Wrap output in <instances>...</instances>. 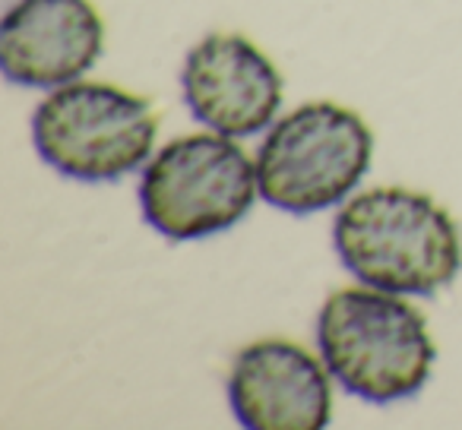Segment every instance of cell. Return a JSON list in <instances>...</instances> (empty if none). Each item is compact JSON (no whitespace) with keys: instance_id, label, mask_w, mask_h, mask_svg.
I'll return each instance as SVG.
<instances>
[{"instance_id":"obj_4","label":"cell","mask_w":462,"mask_h":430,"mask_svg":"<svg viewBox=\"0 0 462 430\" xmlns=\"http://www.w3.org/2000/svg\"><path fill=\"white\" fill-rule=\"evenodd\" d=\"M374 133L358 111L308 102L276 117L257 152L260 197L291 215L333 209L365 180Z\"/></svg>"},{"instance_id":"obj_2","label":"cell","mask_w":462,"mask_h":430,"mask_svg":"<svg viewBox=\"0 0 462 430\" xmlns=\"http://www.w3.org/2000/svg\"><path fill=\"white\" fill-rule=\"evenodd\" d=\"M317 345L336 383L374 405L418 396L437 361L421 310L374 285L339 288L323 301Z\"/></svg>"},{"instance_id":"obj_5","label":"cell","mask_w":462,"mask_h":430,"mask_svg":"<svg viewBox=\"0 0 462 430\" xmlns=\"http://www.w3.org/2000/svg\"><path fill=\"white\" fill-rule=\"evenodd\" d=\"M159 117L152 102L111 83L73 79L51 89L32 114V142L58 174L111 184L152 159Z\"/></svg>"},{"instance_id":"obj_3","label":"cell","mask_w":462,"mask_h":430,"mask_svg":"<svg viewBox=\"0 0 462 430\" xmlns=\"http://www.w3.org/2000/svg\"><path fill=\"white\" fill-rule=\"evenodd\" d=\"M260 197L257 161L235 136L187 133L143 165L140 209L168 241H203L238 225Z\"/></svg>"},{"instance_id":"obj_8","label":"cell","mask_w":462,"mask_h":430,"mask_svg":"<svg viewBox=\"0 0 462 430\" xmlns=\"http://www.w3.org/2000/svg\"><path fill=\"white\" fill-rule=\"evenodd\" d=\"M105 51L92 0H14L0 23V70L26 89L83 79Z\"/></svg>"},{"instance_id":"obj_1","label":"cell","mask_w":462,"mask_h":430,"mask_svg":"<svg viewBox=\"0 0 462 430\" xmlns=\"http://www.w3.org/2000/svg\"><path fill=\"white\" fill-rule=\"evenodd\" d=\"M333 247L361 285L437 295L462 270V234L447 209L409 187H374L342 203Z\"/></svg>"},{"instance_id":"obj_7","label":"cell","mask_w":462,"mask_h":430,"mask_svg":"<svg viewBox=\"0 0 462 430\" xmlns=\"http://www.w3.org/2000/svg\"><path fill=\"white\" fill-rule=\"evenodd\" d=\"M323 358L289 339L245 345L228 373V405L247 430H323L333 421V386Z\"/></svg>"},{"instance_id":"obj_6","label":"cell","mask_w":462,"mask_h":430,"mask_svg":"<svg viewBox=\"0 0 462 430\" xmlns=\"http://www.w3.org/2000/svg\"><path fill=\"white\" fill-rule=\"evenodd\" d=\"M180 92L206 130L245 140L276 124L282 73L247 35L212 32L187 51Z\"/></svg>"}]
</instances>
